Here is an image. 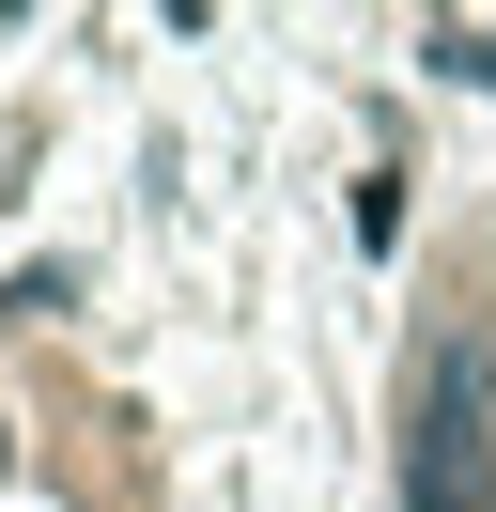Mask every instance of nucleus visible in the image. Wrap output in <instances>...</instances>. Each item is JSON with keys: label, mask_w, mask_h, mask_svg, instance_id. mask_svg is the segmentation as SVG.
<instances>
[{"label": "nucleus", "mask_w": 496, "mask_h": 512, "mask_svg": "<svg viewBox=\"0 0 496 512\" xmlns=\"http://www.w3.org/2000/svg\"><path fill=\"white\" fill-rule=\"evenodd\" d=\"M403 512H496V342L434 326L403 388Z\"/></svg>", "instance_id": "f257e3e1"}, {"label": "nucleus", "mask_w": 496, "mask_h": 512, "mask_svg": "<svg viewBox=\"0 0 496 512\" xmlns=\"http://www.w3.org/2000/svg\"><path fill=\"white\" fill-rule=\"evenodd\" d=\"M0 466H16V450H0Z\"/></svg>", "instance_id": "f03ea898"}]
</instances>
